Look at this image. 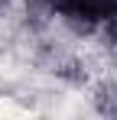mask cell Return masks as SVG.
I'll return each mask as SVG.
<instances>
[{"label":"cell","instance_id":"1","mask_svg":"<svg viewBox=\"0 0 117 120\" xmlns=\"http://www.w3.org/2000/svg\"><path fill=\"white\" fill-rule=\"evenodd\" d=\"M94 107L101 114H107V117H117V84L114 81L94 88Z\"/></svg>","mask_w":117,"mask_h":120},{"label":"cell","instance_id":"2","mask_svg":"<svg viewBox=\"0 0 117 120\" xmlns=\"http://www.w3.org/2000/svg\"><path fill=\"white\" fill-rule=\"evenodd\" d=\"M98 33H101L104 45L117 49V13H107V16L101 20V26H98Z\"/></svg>","mask_w":117,"mask_h":120}]
</instances>
